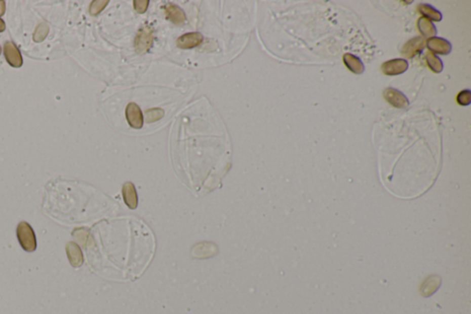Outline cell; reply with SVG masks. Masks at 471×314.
Instances as JSON below:
<instances>
[{
    "label": "cell",
    "mask_w": 471,
    "mask_h": 314,
    "mask_svg": "<svg viewBox=\"0 0 471 314\" xmlns=\"http://www.w3.org/2000/svg\"><path fill=\"white\" fill-rule=\"evenodd\" d=\"M6 11V2L3 0H0V17L5 14Z\"/></svg>",
    "instance_id": "obj_23"
},
{
    "label": "cell",
    "mask_w": 471,
    "mask_h": 314,
    "mask_svg": "<svg viewBox=\"0 0 471 314\" xmlns=\"http://www.w3.org/2000/svg\"><path fill=\"white\" fill-rule=\"evenodd\" d=\"M1 50H2V48H1V46H0V55H1Z\"/></svg>",
    "instance_id": "obj_25"
},
{
    "label": "cell",
    "mask_w": 471,
    "mask_h": 314,
    "mask_svg": "<svg viewBox=\"0 0 471 314\" xmlns=\"http://www.w3.org/2000/svg\"><path fill=\"white\" fill-rule=\"evenodd\" d=\"M425 47V41L422 37H414L413 39L408 41L403 46L401 54L406 56L407 58H412L418 54H421Z\"/></svg>",
    "instance_id": "obj_7"
},
{
    "label": "cell",
    "mask_w": 471,
    "mask_h": 314,
    "mask_svg": "<svg viewBox=\"0 0 471 314\" xmlns=\"http://www.w3.org/2000/svg\"><path fill=\"white\" fill-rule=\"evenodd\" d=\"M470 95L471 92L469 90H462L460 91L457 97H456V101L457 103L461 106H466L470 104Z\"/></svg>",
    "instance_id": "obj_21"
},
{
    "label": "cell",
    "mask_w": 471,
    "mask_h": 314,
    "mask_svg": "<svg viewBox=\"0 0 471 314\" xmlns=\"http://www.w3.org/2000/svg\"><path fill=\"white\" fill-rule=\"evenodd\" d=\"M166 16L175 25H182L186 21L184 11L174 4H168L165 7Z\"/></svg>",
    "instance_id": "obj_11"
},
{
    "label": "cell",
    "mask_w": 471,
    "mask_h": 314,
    "mask_svg": "<svg viewBox=\"0 0 471 314\" xmlns=\"http://www.w3.org/2000/svg\"><path fill=\"white\" fill-rule=\"evenodd\" d=\"M418 30L421 32L422 36L424 37H435L437 30H436V26L431 23L430 20H426L424 18H420L417 22Z\"/></svg>",
    "instance_id": "obj_15"
},
{
    "label": "cell",
    "mask_w": 471,
    "mask_h": 314,
    "mask_svg": "<svg viewBox=\"0 0 471 314\" xmlns=\"http://www.w3.org/2000/svg\"><path fill=\"white\" fill-rule=\"evenodd\" d=\"M425 59L427 65L433 72L440 73L444 69V65H443L442 60L436 55L431 53H427L425 55Z\"/></svg>",
    "instance_id": "obj_17"
},
{
    "label": "cell",
    "mask_w": 471,
    "mask_h": 314,
    "mask_svg": "<svg viewBox=\"0 0 471 314\" xmlns=\"http://www.w3.org/2000/svg\"><path fill=\"white\" fill-rule=\"evenodd\" d=\"M126 119L128 124L135 129H140L144 125L143 114L139 106L135 102L127 105L126 110Z\"/></svg>",
    "instance_id": "obj_4"
},
{
    "label": "cell",
    "mask_w": 471,
    "mask_h": 314,
    "mask_svg": "<svg viewBox=\"0 0 471 314\" xmlns=\"http://www.w3.org/2000/svg\"><path fill=\"white\" fill-rule=\"evenodd\" d=\"M409 67V64L405 59H392L386 61L382 65V71L387 76H397L403 74Z\"/></svg>",
    "instance_id": "obj_6"
},
{
    "label": "cell",
    "mask_w": 471,
    "mask_h": 314,
    "mask_svg": "<svg viewBox=\"0 0 471 314\" xmlns=\"http://www.w3.org/2000/svg\"><path fill=\"white\" fill-rule=\"evenodd\" d=\"M6 30V24L4 20L0 19V31H4Z\"/></svg>",
    "instance_id": "obj_24"
},
{
    "label": "cell",
    "mask_w": 471,
    "mask_h": 314,
    "mask_svg": "<svg viewBox=\"0 0 471 314\" xmlns=\"http://www.w3.org/2000/svg\"><path fill=\"white\" fill-rule=\"evenodd\" d=\"M123 196L126 205L131 210H136L138 204V198L136 187L131 182H127L123 186Z\"/></svg>",
    "instance_id": "obj_12"
},
{
    "label": "cell",
    "mask_w": 471,
    "mask_h": 314,
    "mask_svg": "<svg viewBox=\"0 0 471 314\" xmlns=\"http://www.w3.org/2000/svg\"><path fill=\"white\" fill-rule=\"evenodd\" d=\"M148 4H149L148 0H135L134 1L135 10L138 13H145L148 8Z\"/></svg>",
    "instance_id": "obj_22"
},
{
    "label": "cell",
    "mask_w": 471,
    "mask_h": 314,
    "mask_svg": "<svg viewBox=\"0 0 471 314\" xmlns=\"http://www.w3.org/2000/svg\"><path fill=\"white\" fill-rule=\"evenodd\" d=\"M204 38L200 32H190L186 33L178 38L176 42L177 46L181 49H190L198 46L203 42Z\"/></svg>",
    "instance_id": "obj_9"
},
{
    "label": "cell",
    "mask_w": 471,
    "mask_h": 314,
    "mask_svg": "<svg viewBox=\"0 0 471 314\" xmlns=\"http://www.w3.org/2000/svg\"><path fill=\"white\" fill-rule=\"evenodd\" d=\"M429 50L438 54V55H446L451 53L452 45L448 41L440 38V37H431L429 38L425 44Z\"/></svg>",
    "instance_id": "obj_5"
},
{
    "label": "cell",
    "mask_w": 471,
    "mask_h": 314,
    "mask_svg": "<svg viewBox=\"0 0 471 314\" xmlns=\"http://www.w3.org/2000/svg\"><path fill=\"white\" fill-rule=\"evenodd\" d=\"M164 115H165V112L161 108H153V109L146 110L145 112V122L149 124L154 123L155 121L161 120Z\"/></svg>",
    "instance_id": "obj_18"
},
{
    "label": "cell",
    "mask_w": 471,
    "mask_h": 314,
    "mask_svg": "<svg viewBox=\"0 0 471 314\" xmlns=\"http://www.w3.org/2000/svg\"><path fill=\"white\" fill-rule=\"evenodd\" d=\"M109 3L108 0H95L92 1L90 7V13L91 15L97 16L100 14L102 10L105 9L106 6Z\"/></svg>",
    "instance_id": "obj_20"
},
{
    "label": "cell",
    "mask_w": 471,
    "mask_h": 314,
    "mask_svg": "<svg viewBox=\"0 0 471 314\" xmlns=\"http://www.w3.org/2000/svg\"><path fill=\"white\" fill-rule=\"evenodd\" d=\"M65 250L71 265L75 268L81 267L83 264V255L81 247L75 242L70 241L65 246Z\"/></svg>",
    "instance_id": "obj_10"
},
{
    "label": "cell",
    "mask_w": 471,
    "mask_h": 314,
    "mask_svg": "<svg viewBox=\"0 0 471 314\" xmlns=\"http://www.w3.org/2000/svg\"><path fill=\"white\" fill-rule=\"evenodd\" d=\"M417 10L420 14L424 16V19L426 20L440 21L443 18V16L438 10L428 4H421L418 6Z\"/></svg>",
    "instance_id": "obj_14"
},
{
    "label": "cell",
    "mask_w": 471,
    "mask_h": 314,
    "mask_svg": "<svg viewBox=\"0 0 471 314\" xmlns=\"http://www.w3.org/2000/svg\"><path fill=\"white\" fill-rule=\"evenodd\" d=\"M343 62L347 68L354 74H362L365 71V65L363 64L362 60L351 54H345L343 55Z\"/></svg>",
    "instance_id": "obj_13"
},
{
    "label": "cell",
    "mask_w": 471,
    "mask_h": 314,
    "mask_svg": "<svg viewBox=\"0 0 471 314\" xmlns=\"http://www.w3.org/2000/svg\"><path fill=\"white\" fill-rule=\"evenodd\" d=\"M48 32H49V26L47 25L45 22H42L36 28L35 31L33 33V40L36 43L43 42L46 39Z\"/></svg>",
    "instance_id": "obj_19"
},
{
    "label": "cell",
    "mask_w": 471,
    "mask_h": 314,
    "mask_svg": "<svg viewBox=\"0 0 471 314\" xmlns=\"http://www.w3.org/2000/svg\"><path fill=\"white\" fill-rule=\"evenodd\" d=\"M153 43V30L150 27L145 26L142 27L136 33L135 39V48L136 53L142 55L150 49Z\"/></svg>",
    "instance_id": "obj_2"
},
{
    "label": "cell",
    "mask_w": 471,
    "mask_h": 314,
    "mask_svg": "<svg viewBox=\"0 0 471 314\" xmlns=\"http://www.w3.org/2000/svg\"><path fill=\"white\" fill-rule=\"evenodd\" d=\"M441 280L437 276H431L421 286V294L424 297L431 296L439 288Z\"/></svg>",
    "instance_id": "obj_16"
},
{
    "label": "cell",
    "mask_w": 471,
    "mask_h": 314,
    "mask_svg": "<svg viewBox=\"0 0 471 314\" xmlns=\"http://www.w3.org/2000/svg\"><path fill=\"white\" fill-rule=\"evenodd\" d=\"M384 97L386 101L395 108L403 109V108L408 107L410 104V101L406 96L400 90L393 89V88L386 89L384 91Z\"/></svg>",
    "instance_id": "obj_3"
},
{
    "label": "cell",
    "mask_w": 471,
    "mask_h": 314,
    "mask_svg": "<svg viewBox=\"0 0 471 314\" xmlns=\"http://www.w3.org/2000/svg\"><path fill=\"white\" fill-rule=\"evenodd\" d=\"M17 238L21 248L28 253H32L37 248L36 236L29 223L22 221L17 227Z\"/></svg>",
    "instance_id": "obj_1"
},
{
    "label": "cell",
    "mask_w": 471,
    "mask_h": 314,
    "mask_svg": "<svg viewBox=\"0 0 471 314\" xmlns=\"http://www.w3.org/2000/svg\"><path fill=\"white\" fill-rule=\"evenodd\" d=\"M4 55L8 63L13 67L19 68L23 64V59L20 50L11 42H7L4 45Z\"/></svg>",
    "instance_id": "obj_8"
}]
</instances>
